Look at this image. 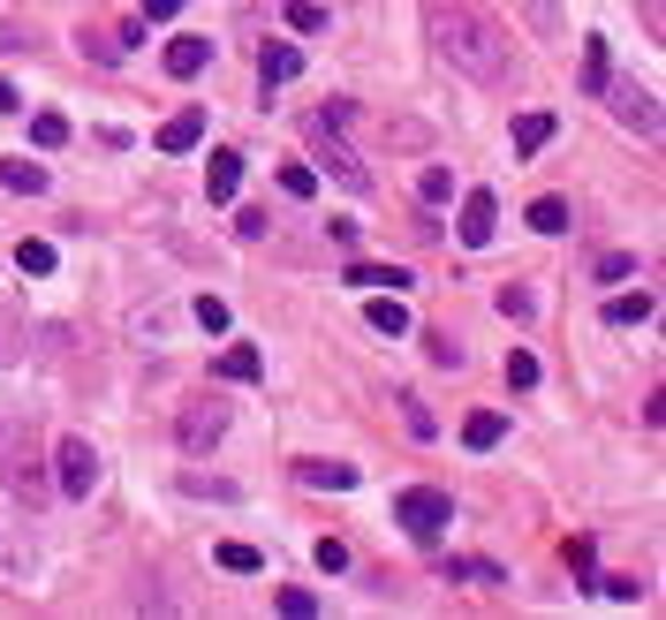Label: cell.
<instances>
[{
  "mask_svg": "<svg viewBox=\"0 0 666 620\" xmlns=\"http://www.w3.org/2000/svg\"><path fill=\"white\" fill-rule=\"evenodd\" d=\"M295 69H303V53H295V45H265V53H258V77H265V91H273V83H289Z\"/></svg>",
  "mask_w": 666,
  "mask_h": 620,
  "instance_id": "21",
  "label": "cell"
},
{
  "mask_svg": "<svg viewBox=\"0 0 666 620\" xmlns=\"http://www.w3.org/2000/svg\"><path fill=\"white\" fill-rule=\"evenodd\" d=\"M424 356H432L440 372H462V341L455 333H424Z\"/></svg>",
  "mask_w": 666,
  "mask_h": 620,
  "instance_id": "28",
  "label": "cell"
},
{
  "mask_svg": "<svg viewBox=\"0 0 666 620\" xmlns=\"http://www.w3.org/2000/svg\"><path fill=\"white\" fill-rule=\"evenodd\" d=\"M614 61H606V39H583V91H606Z\"/></svg>",
  "mask_w": 666,
  "mask_h": 620,
  "instance_id": "26",
  "label": "cell"
},
{
  "mask_svg": "<svg viewBox=\"0 0 666 620\" xmlns=\"http://www.w3.org/2000/svg\"><path fill=\"white\" fill-rule=\"evenodd\" d=\"M174 439H182V455H212L228 439V402H190L174 416Z\"/></svg>",
  "mask_w": 666,
  "mask_h": 620,
  "instance_id": "6",
  "label": "cell"
},
{
  "mask_svg": "<svg viewBox=\"0 0 666 620\" xmlns=\"http://www.w3.org/2000/svg\"><path fill=\"white\" fill-rule=\"evenodd\" d=\"M23 341H31L23 318H16V311H0V364H16V356H23Z\"/></svg>",
  "mask_w": 666,
  "mask_h": 620,
  "instance_id": "31",
  "label": "cell"
},
{
  "mask_svg": "<svg viewBox=\"0 0 666 620\" xmlns=\"http://www.w3.org/2000/svg\"><path fill=\"white\" fill-rule=\"evenodd\" d=\"M281 613H289V620H311V613H319V598H311V590H281Z\"/></svg>",
  "mask_w": 666,
  "mask_h": 620,
  "instance_id": "42",
  "label": "cell"
},
{
  "mask_svg": "<svg viewBox=\"0 0 666 620\" xmlns=\"http://www.w3.org/2000/svg\"><path fill=\"white\" fill-rule=\"evenodd\" d=\"M190 318H198L205 333H228V303H220V295H198V303H190Z\"/></svg>",
  "mask_w": 666,
  "mask_h": 620,
  "instance_id": "37",
  "label": "cell"
},
{
  "mask_svg": "<svg viewBox=\"0 0 666 620\" xmlns=\"http://www.w3.org/2000/svg\"><path fill=\"white\" fill-rule=\"evenodd\" d=\"M83 53H91V61H122V39H114V31H83Z\"/></svg>",
  "mask_w": 666,
  "mask_h": 620,
  "instance_id": "39",
  "label": "cell"
},
{
  "mask_svg": "<svg viewBox=\"0 0 666 620\" xmlns=\"http://www.w3.org/2000/svg\"><path fill=\"white\" fill-rule=\"evenodd\" d=\"M212 560H220L228 576H258V568H265V552H258V545H243V538H228L220 552H212Z\"/></svg>",
  "mask_w": 666,
  "mask_h": 620,
  "instance_id": "23",
  "label": "cell"
},
{
  "mask_svg": "<svg viewBox=\"0 0 666 620\" xmlns=\"http://www.w3.org/2000/svg\"><path fill=\"white\" fill-rule=\"evenodd\" d=\"M281 190H289V197H295V205H303V197H319V174H311V166H281Z\"/></svg>",
  "mask_w": 666,
  "mask_h": 620,
  "instance_id": "35",
  "label": "cell"
},
{
  "mask_svg": "<svg viewBox=\"0 0 666 620\" xmlns=\"http://www.w3.org/2000/svg\"><path fill=\"white\" fill-rule=\"evenodd\" d=\"M652 311H659V295H652V288H636V295H614V303H606V326H644Z\"/></svg>",
  "mask_w": 666,
  "mask_h": 620,
  "instance_id": "19",
  "label": "cell"
},
{
  "mask_svg": "<svg viewBox=\"0 0 666 620\" xmlns=\"http://www.w3.org/2000/svg\"><path fill=\"white\" fill-rule=\"evenodd\" d=\"M364 326H372V333H394V341H402V333H410V303H402V295H372Z\"/></svg>",
  "mask_w": 666,
  "mask_h": 620,
  "instance_id": "18",
  "label": "cell"
},
{
  "mask_svg": "<svg viewBox=\"0 0 666 620\" xmlns=\"http://www.w3.org/2000/svg\"><path fill=\"white\" fill-rule=\"evenodd\" d=\"M447 582H507L493 560H447Z\"/></svg>",
  "mask_w": 666,
  "mask_h": 620,
  "instance_id": "34",
  "label": "cell"
},
{
  "mask_svg": "<svg viewBox=\"0 0 666 620\" xmlns=\"http://www.w3.org/2000/svg\"><path fill=\"white\" fill-rule=\"evenodd\" d=\"M265 227H273V212H258V205H250V212H235V235H243V243H258Z\"/></svg>",
  "mask_w": 666,
  "mask_h": 620,
  "instance_id": "41",
  "label": "cell"
},
{
  "mask_svg": "<svg viewBox=\"0 0 666 620\" xmlns=\"http://www.w3.org/2000/svg\"><path fill=\"white\" fill-rule=\"evenodd\" d=\"M531 16H538V39H561V16H553V0H531Z\"/></svg>",
  "mask_w": 666,
  "mask_h": 620,
  "instance_id": "46",
  "label": "cell"
},
{
  "mask_svg": "<svg viewBox=\"0 0 666 620\" xmlns=\"http://www.w3.org/2000/svg\"><path fill=\"white\" fill-rule=\"evenodd\" d=\"M182 492H190V499H243V485H228V477H205V469H182Z\"/></svg>",
  "mask_w": 666,
  "mask_h": 620,
  "instance_id": "25",
  "label": "cell"
},
{
  "mask_svg": "<svg viewBox=\"0 0 666 620\" xmlns=\"http://www.w3.org/2000/svg\"><path fill=\"white\" fill-rule=\"evenodd\" d=\"M311 144H319V166H326V174H341L349 190H372V166L356 160V152H349V144H341V136L319 122V114H311Z\"/></svg>",
  "mask_w": 666,
  "mask_h": 620,
  "instance_id": "8",
  "label": "cell"
},
{
  "mask_svg": "<svg viewBox=\"0 0 666 620\" xmlns=\"http://www.w3.org/2000/svg\"><path fill=\"white\" fill-rule=\"evenodd\" d=\"M212 378H228V386H250V378H265V356H258L250 341H235V348H220Z\"/></svg>",
  "mask_w": 666,
  "mask_h": 620,
  "instance_id": "12",
  "label": "cell"
},
{
  "mask_svg": "<svg viewBox=\"0 0 666 620\" xmlns=\"http://www.w3.org/2000/svg\"><path fill=\"white\" fill-rule=\"evenodd\" d=\"M598 590H606V598H622V606L644 598V582H636V576H598Z\"/></svg>",
  "mask_w": 666,
  "mask_h": 620,
  "instance_id": "40",
  "label": "cell"
},
{
  "mask_svg": "<svg viewBox=\"0 0 666 620\" xmlns=\"http://www.w3.org/2000/svg\"><path fill=\"white\" fill-rule=\"evenodd\" d=\"M493 303L507 311V318H515V326H531V318H538V288H523V281H507Z\"/></svg>",
  "mask_w": 666,
  "mask_h": 620,
  "instance_id": "22",
  "label": "cell"
},
{
  "mask_svg": "<svg viewBox=\"0 0 666 620\" xmlns=\"http://www.w3.org/2000/svg\"><path fill=\"white\" fill-rule=\"evenodd\" d=\"M531 227H538V235H561V227H568V205H561V197H538V205H531Z\"/></svg>",
  "mask_w": 666,
  "mask_h": 620,
  "instance_id": "29",
  "label": "cell"
},
{
  "mask_svg": "<svg viewBox=\"0 0 666 620\" xmlns=\"http://www.w3.org/2000/svg\"><path fill=\"white\" fill-rule=\"evenodd\" d=\"M0 114H16V83L0 77Z\"/></svg>",
  "mask_w": 666,
  "mask_h": 620,
  "instance_id": "48",
  "label": "cell"
},
{
  "mask_svg": "<svg viewBox=\"0 0 666 620\" xmlns=\"http://www.w3.org/2000/svg\"><path fill=\"white\" fill-rule=\"evenodd\" d=\"M591 273H598V281L614 288V281H636V257H628V250H606V257H598Z\"/></svg>",
  "mask_w": 666,
  "mask_h": 620,
  "instance_id": "32",
  "label": "cell"
},
{
  "mask_svg": "<svg viewBox=\"0 0 666 620\" xmlns=\"http://www.w3.org/2000/svg\"><path fill=\"white\" fill-rule=\"evenodd\" d=\"M0 182H8L16 197H46V166L39 160H0Z\"/></svg>",
  "mask_w": 666,
  "mask_h": 620,
  "instance_id": "20",
  "label": "cell"
},
{
  "mask_svg": "<svg viewBox=\"0 0 666 620\" xmlns=\"http://www.w3.org/2000/svg\"><path fill=\"white\" fill-rule=\"evenodd\" d=\"M295 477H303L311 492H349V485H356V461H295Z\"/></svg>",
  "mask_w": 666,
  "mask_h": 620,
  "instance_id": "14",
  "label": "cell"
},
{
  "mask_svg": "<svg viewBox=\"0 0 666 620\" xmlns=\"http://www.w3.org/2000/svg\"><path fill=\"white\" fill-rule=\"evenodd\" d=\"M319 568H326V576H341V568H349V545H341V538H319Z\"/></svg>",
  "mask_w": 666,
  "mask_h": 620,
  "instance_id": "43",
  "label": "cell"
},
{
  "mask_svg": "<svg viewBox=\"0 0 666 620\" xmlns=\"http://www.w3.org/2000/svg\"><path fill=\"white\" fill-rule=\"evenodd\" d=\"M416 190H424V205H447V197H455V174H447V166H424Z\"/></svg>",
  "mask_w": 666,
  "mask_h": 620,
  "instance_id": "36",
  "label": "cell"
},
{
  "mask_svg": "<svg viewBox=\"0 0 666 620\" xmlns=\"http://www.w3.org/2000/svg\"><path fill=\"white\" fill-rule=\"evenodd\" d=\"M53 485H61V499H91V485H99L91 439H61V447H53Z\"/></svg>",
  "mask_w": 666,
  "mask_h": 620,
  "instance_id": "7",
  "label": "cell"
},
{
  "mask_svg": "<svg viewBox=\"0 0 666 620\" xmlns=\"http://www.w3.org/2000/svg\"><path fill=\"white\" fill-rule=\"evenodd\" d=\"M289 31H326V8H311V0H289Z\"/></svg>",
  "mask_w": 666,
  "mask_h": 620,
  "instance_id": "38",
  "label": "cell"
},
{
  "mask_svg": "<svg viewBox=\"0 0 666 620\" xmlns=\"http://www.w3.org/2000/svg\"><path fill=\"white\" fill-rule=\"evenodd\" d=\"M402 416H410V431H416V439H432V409H424L416 394H402Z\"/></svg>",
  "mask_w": 666,
  "mask_h": 620,
  "instance_id": "44",
  "label": "cell"
},
{
  "mask_svg": "<svg viewBox=\"0 0 666 620\" xmlns=\"http://www.w3.org/2000/svg\"><path fill=\"white\" fill-rule=\"evenodd\" d=\"M16 265H23V273H53V243H31V235H23V243H16Z\"/></svg>",
  "mask_w": 666,
  "mask_h": 620,
  "instance_id": "30",
  "label": "cell"
},
{
  "mask_svg": "<svg viewBox=\"0 0 666 620\" xmlns=\"http://www.w3.org/2000/svg\"><path fill=\"white\" fill-rule=\"evenodd\" d=\"M190 0H144V23H167V16H182Z\"/></svg>",
  "mask_w": 666,
  "mask_h": 620,
  "instance_id": "47",
  "label": "cell"
},
{
  "mask_svg": "<svg viewBox=\"0 0 666 620\" xmlns=\"http://www.w3.org/2000/svg\"><path fill=\"white\" fill-rule=\"evenodd\" d=\"M424 31H432V53L470 83H507V31L493 16L462 8V0H432L424 8Z\"/></svg>",
  "mask_w": 666,
  "mask_h": 620,
  "instance_id": "1",
  "label": "cell"
},
{
  "mask_svg": "<svg viewBox=\"0 0 666 620\" xmlns=\"http://www.w3.org/2000/svg\"><path fill=\"white\" fill-rule=\"evenodd\" d=\"M545 144H553V114H523V122H515V152L531 160V152H545Z\"/></svg>",
  "mask_w": 666,
  "mask_h": 620,
  "instance_id": "24",
  "label": "cell"
},
{
  "mask_svg": "<svg viewBox=\"0 0 666 620\" xmlns=\"http://www.w3.org/2000/svg\"><path fill=\"white\" fill-rule=\"evenodd\" d=\"M39 545H31V530L23 522H0V582L8 590H39Z\"/></svg>",
  "mask_w": 666,
  "mask_h": 620,
  "instance_id": "5",
  "label": "cell"
},
{
  "mask_svg": "<svg viewBox=\"0 0 666 620\" xmlns=\"http://www.w3.org/2000/svg\"><path fill=\"white\" fill-rule=\"evenodd\" d=\"M0 53H31V31L23 23H0Z\"/></svg>",
  "mask_w": 666,
  "mask_h": 620,
  "instance_id": "45",
  "label": "cell"
},
{
  "mask_svg": "<svg viewBox=\"0 0 666 620\" xmlns=\"http://www.w3.org/2000/svg\"><path fill=\"white\" fill-rule=\"evenodd\" d=\"M507 386H515V394H531V386H538V356H531V348H515V356H507Z\"/></svg>",
  "mask_w": 666,
  "mask_h": 620,
  "instance_id": "33",
  "label": "cell"
},
{
  "mask_svg": "<svg viewBox=\"0 0 666 620\" xmlns=\"http://www.w3.org/2000/svg\"><path fill=\"white\" fill-rule=\"evenodd\" d=\"M174 326H182V311H174V303H144V311H129V333H137L144 348H152V341H167Z\"/></svg>",
  "mask_w": 666,
  "mask_h": 620,
  "instance_id": "13",
  "label": "cell"
},
{
  "mask_svg": "<svg viewBox=\"0 0 666 620\" xmlns=\"http://www.w3.org/2000/svg\"><path fill=\"white\" fill-rule=\"evenodd\" d=\"M341 281H349V288H372V295H402V288H410L402 265H349Z\"/></svg>",
  "mask_w": 666,
  "mask_h": 620,
  "instance_id": "15",
  "label": "cell"
},
{
  "mask_svg": "<svg viewBox=\"0 0 666 620\" xmlns=\"http://www.w3.org/2000/svg\"><path fill=\"white\" fill-rule=\"evenodd\" d=\"M493 227H500V197H493V190H470V197H462L455 235H462L470 250H485V243H493Z\"/></svg>",
  "mask_w": 666,
  "mask_h": 620,
  "instance_id": "9",
  "label": "cell"
},
{
  "mask_svg": "<svg viewBox=\"0 0 666 620\" xmlns=\"http://www.w3.org/2000/svg\"><path fill=\"white\" fill-rule=\"evenodd\" d=\"M394 522H402V530H410V538H440V530H447V522H455V499L440 492V485H410V492H394Z\"/></svg>",
  "mask_w": 666,
  "mask_h": 620,
  "instance_id": "3",
  "label": "cell"
},
{
  "mask_svg": "<svg viewBox=\"0 0 666 620\" xmlns=\"http://www.w3.org/2000/svg\"><path fill=\"white\" fill-rule=\"evenodd\" d=\"M0 485L16 499H31V507L46 499V461L31 455V431H23L16 416H0Z\"/></svg>",
  "mask_w": 666,
  "mask_h": 620,
  "instance_id": "2",
  "label": "cell"
},
{
  "mask_svg": "<svg viewBox=\"0 0 666 620\" xmlns=\"http://www.w3.org/2000/svg\"><path fill=\"white\" fill-rule=\"evenodd\" d=\"M160 61H167V77L190 83V77H205V69H212V39H174Z\"/></svg>",
  "mask_w": 666,
  "mask_h": 620,
  "instance_id": "11",
  "label": "cell"
},
{
  "mask_svg": "<svg viewBox=\"0 0 666 620\" xmlns=\"http://www.w3.org/2000/svg\"><path fill=\"white\" fill-rule=\"evenodd\" d=\"M606 106H614V122L636 129V136H659V106H652V91L636 77H606V91H598Z\"/></svg>",
  "mask_w": 666,
  "mask_h": 620,
  "instance_id": "4",
  "label": "cell"
},
{
  "mask_svg": "<svg viewBox=\"0 0 666 620\" xmlns=\"http://www.w3.org/2000/svg\"><path fill=\"white\" fill-rule=\"evenodd\" d=\"M31 144H39V152H61V144H69V122H61V114H31Z\"/></svg>",
  "mask_w": 666,
  "mask_h": 620,
  "instance_id": "27",
  "label": "cell"
},
{
  "mask_svg": "<svg viewBox=\"0 0 666 620\" xmlns=\"http://www.w3.org/2000/svg\"><path fill=\"white\" fill-rule=\"evenodd\" d=\"M500 439H507V416L500 409H477L470 424H462V447H470V455H493Z\"/></svg>",
  "mask_w": 666,
  "mask_h": 620,
  "instance_id": "16",
  "label": "cell"
},
{
  "mask_svg": "<svg viewBox=\"0 0 666 620\" xmlns=\"http://www.w3.org/2000/svg\"><path fill=\"white\" fill-rule=\"evenodd\" d=\"M198 144H205V114H198V106L160 129V152H198Z\"/></svg>",
  "mask_w": 666,
  "mask_h": 620,
  "instance_id": "17",
  "label": "cell"
},
{
  "mask_svg": "<svg viewBox=\"0 0 666 620\" xmlns=\"http://www.w3.org/2000/svg\"><path fill=\"white\" fill-rule=\"evenodd\" d=\"M235 190H243V152H212V160H205V197H212V205H228Z\"/></svg>",
  "mask_w": 666,
  "mask_h": 620,
  "instance_id": "10",
  "label": "cell"
}]
</instances>
